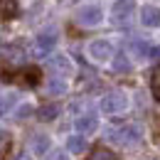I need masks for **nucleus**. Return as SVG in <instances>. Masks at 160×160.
I'll return each mask as SVG.
<instances>
[{"instance_id": "1", "label": "nucleus", "mask_w": 160, "mask_h": 160, "mask_svg": "<svg viewBox=\"0 0 160 160\" xmlns=\"http://www.w3.org/2000/svg\"><path fill=\"white\" fill-rule=\"evenodd\" d=\"M106 138L111 140V143H116V145H121V148H131V145L140 143V138H143V131H140V126H136V123H126V126L108 128Z\"/></svg>"}, {"instance_id": "2", "label": "nucleus", "mask_w": 160, "mask_h": 160, "mask_svg": "<svg viewBox=\"0 0 160 160\" xmlns=\"http://www.w3.org/2000/svg\"><path fill=\"white\" fill-rule=\"evenodd\" d=\"M57 40H59V32L54 30V27H47V30H42L40 35H37V40H35V47H32V54L35 57H47L54 47H57Z\"/></svg>"}, {"instance_id": "3", "label": "nucleus", "mask_w": 160, "mask_h": 160, "mask_svg": "<svg viewBox=\"0 0 160 160\" xmlns=\"http://www.w3.org/2000/svg\"><path fill=\"white\" fill-rule=\"evenodd\" d=\"M101 111L106 113V116H118L123 113L126 108H128V96L123 94V91H108L103 99H101Z\"/></svg>"}, {"instance_id": "4", "label": "nucleus", "mask_w": 160, "mask_h": 160, "mask_svg": "<svg viewBox=\"0 0 160 160\" xmlns=\"http://www.w3.org/2000/svg\"><path fill=\"white\" fill-rule=\"evenodd\" d=\"M133 10H136V0H116L113 8H111V22L116 27H128L131 18H133Z\"/></svg>"}, {"instance_id": "5", "label": "nucleus", "mask_w": 160, "mask_h": 160, "mask_svg": "<svg viewBox=\"0 0 160 160\" xmlns=\"http://www.w3.org/2000/svg\"><path fill=\"white\" fill-rule=\"evenodd\" d=\"M86 49H89V57L94 62H108V59H113V54H116L113 44L108 40H91Z\"/></svg>"}, {"instance_id": "6", "label": "nucleus", "mask_w": 160, "mask_h": 160, "mask_svg": "<svg viewBox=\"0 0 160 160\" xmlns=\"http://www.w3.org/2000/svg\"><path fill=\"white\" fill-rule=\"evenodd\" d=\"M77 20L81 25H86V27H91V25H99L103 20V10H101L99 5H84L79 12H77Z\"/></svg>"}, {"instance_id": "7", "label": "nucleus", "mask_w": 160, "mask_h": 160, "mask_svg": "<svg viewBox=\"0 0 160 160\" xmlns=\"http://www.w3.org/2000/svg\"><path fill=\"white\" fill-rule=\"evenodd\" d=\"M49 69L54 72V77L67 79V77L74 72V64H72V59H69L67 54H57V57H52V59H49Z\"/></svg>"}, {"instance_id": "8", "label": "nucleus", "mask_w": 160, "mask_h": 160, "mask_svg": "<svg viewBox=\"0 0 160 160\" xmlns=\"http://www.w3.org/2000/svg\"><path fill=\"white\" fill-rule=\"evenodd\" d=\"M74 126H77V131H79V133H84V136H89V133H94V131L99 128V116H96L94 111H86V113H81V116H77V121H74Z\"/></svg>"}, {"instance_id": "9", "label": "nucleus", "mask_w": 160, "mask_h": 160, "mask_svg": "<svg viewBox=\"0 0 160 160\" xmlns=\"http://www.w3.org/2000/svg\"><path fill=\"white\" fill-rule=\"evenodd\" d=\"M140 22H143V27H158L160 25V8L158 5H143Z\"/></svg>"}, {"instance_id": "10", "label": "nucleus", "mask_w": 160, "mask_h": 160, "mask_svg": "<svg viewBox=\"0 0 160 160\" xmlns=\"http://www.w3.org/2000/svg\"><path fill=\"white\" fill-rule=\"evenodd\" d=\"M30 148H32L35 155H44L47 158V153L52 148V140H49V136H44V133H35L32 140H30Z\"/></svg>"}, {"instance_id": "11", "label": "nucleus", "mask_w": 160, "mask_h": 160, "mask_svg": "<svg viewBox=\"0 0 160 160\" xmlns=\"http://www.w3.org/2000/svg\"><path fill=\"white\" fill-rule=\"evenodd\" d=\"M67 150H69L72 155L84 153V150H86V138H84V133H79V136H69V138H67Z\"/></svg>"}, {"instance_id": "12", "label": "nucleus", "mask_w": 160, "mask_h": 160, "mask_svg": "<svg viewBox=\"0 0 160 160\" xmlns=\"http://www.w3.org/2000/svg\"><path fill=\"white\" fill-rule=\"evenodd\" d=\"M47 91H49L52 96L67 94V79H62V77H52V79L47 81Z\"/></svg>"}, {"instance_id": "13", "label": "nucleus", "mask_w": 160, "mask_h": 160, "mask_svg": "<svg viewBox=\"0 0 160 160\" xmlns=\"http://www.w3.org/2000/svg\"><path fill=\"white\" fill-rule=\"evenodd\" d=\"M57 116H59V106H54V103L37 108V118H40V121H54Z\"/></svg>"}, {"instance_id": "14", "label": "nucleus", "mask_w": 160, "mask_h": 160, "mask_svg": "<svg viewBox=\"0 0 160 160\" xmlns=\"http://www.w3.org/2000/svg\"><path fill=\"white\" fill-rule=\"evenodd\" d=\"M150 94H153V99L160 103V64L150 72Z\"/></svg>"}, {"instance_id": "15", "label": "nucleus", "mask_w": 160, "mask_h": 160, "mask_svg": "<svg viewBox=\"0 0 160 160\" xmlns=\"http://www.w3.org/2000/svg\"><path fill=\"white\" fill-rule=\"evenodd\" d=\"M18 15V2L15 0H0V18H15Z\"/></svg>"}, {"instance_id": "16", "label": "nucleus", "mask_w": 160, "mask_h": 160, "mask_svg": "<svg viewBox=\"0 0 160 160\" xmlns=\"http://www.w3.org/2000/svg\"><path fill=\"white\" fill-rule=\"evenodd\" d=\"M89 160H116V155H113L111 150H106V148H99V150L91 153V158H89Z\"/></svg>"}, {"instance_id": "17", "label": "nucleus", "mask_w": 160, "mask_h": 160, "mask_svg": "<svg viewBox=\"0 0 160 160\" xmlns=\"http://www.w3.org/2000/svg\"><path fill=\"white\" fill-rule=\"evenodd\" d=\"M113 69H116V72H128V69H131V64H128V59H126V54H118V57H116Z\"/></svg>"}, {"instance_id": "18", "label": "nucleus", "mask_w": 160, "mask_h": 160, "mask_svg": "<svg viewBox=\"0 0 160 160\" xmlns=\"http://www.w3.org/2000/svg\"><path fill=\"white\" fill-rule=\"evenodd\" d=\"M12 101H15V96H0V116L8 113V108L12 106Z\"/></svg>"}, {"instance_id": "19", "label": "nucleus", "mask_w": 160, "mask_h": 160, "mask_svg": "<svg viewBox=\"0 0 160 160\" xmlns=\"http://www.w3.org/2000/svg\"><path fill=\"white\" fill-rule=\"evenodd\" d=\"M67 153L69 150H52V153H47V160H69Z\"/></svg>"}, {"instance_id": "20", "label": "nucleus", "mask_w": 160, "mask_h": 160, "mask_svg": "<svg viewBox=\"0 0 160 160\" xmlns=\"http://www.w3.org/2000/svg\"><path fill=\"white\" fill-rule=\"evenodd\" d=\"M30 113H32V106H30V103H22L20 108L15 111V116H18V118H27Z\"/></svg>"}, {"instance_id": "21", "label": "nucleus", "mask_w": 160, "mask_h": 160, "mask_svg": "<svg viewBox=\"0 0 160 160\" xmlns=\"http://www.w3.org/2000/svg\"><path fill=\"white\" fill-rule=\"evenodd\" d=\"M18 160H32V155H27V153H22V155H18Z\"/></svg>"}]
</instances>
